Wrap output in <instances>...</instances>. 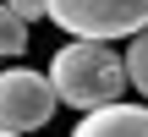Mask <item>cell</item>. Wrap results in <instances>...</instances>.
Here are the masks:
<instances>
[{
	"instance_id": "cell-6",
	"label": "cell",
	"mask_w": 148,
	"mask_h": 137,
	"mask_svg": "<svg viewBox=\"0 0 148 137\" xmlns=\"http://www.w3.org/2000/svg\"><path fill=\"white\" fill-rule=\"evenodd\" d=\"M27 49V22L11 11V5H0V60H11V55H22Z\"/></svg>"
},
{
	"instance_id": "cell-2",
	"label": "cell",
	"mask_w": 148,
	"mask_h": 137,
	"mask_svg": "<svg viewBox=\"0 0 148 137\" xmlns=\"http://www.w3.org/2000/svg\"><path fill=\"white\" fill-rule=\"evenodd\" d=\"M44 16L71 38H132L148 27V0H44Z\"/></svg>"
},
{
	"instance_id": "cell-8",
	"label": "cell",
	"mask_w": 148,
	"mask_h": 137,
	"mask_svg": "<svg viewBox=\"0 0 148 137\" xmlns=\"http://www.w3.org/2000/svg\"><path fill=\"white\" fill-rule=\"evenodd\" d=\"M0 137H22V132H5V126H0Z\"/></svg>"
},
{
	"instance_id": "cell-1",
	"label": "cell",
	"mask_w": 148,
	"mask_h": 137,
	"mask_svg": "<svg viewBox=\"0 0 148 137\" xmlns=\"http://www.w3.org/2000/svg\"><path fill=\"white\" fill-rule=\"evenodd\" d=\"M49 88L60 104L71 110H99V104H115L121 88H126V60L104 44V38H71L49 55Z\"/></svg>"
},
{
	"instance_id": "cell-3",
	"label": "cell",
	"mask_w": 148,
	"mask_h": 137,
	"mask_svg": "<svg viewBox=\"0 0 148 137\" xmlns=\"http://www.w3.org/2000/svg\"><path fill=\"white\" fill-rule=\"evenodd\" d=\"M55 88H49V77L44 71H33V66H11V71H0V126L5 132H44L49 121H55Z\"/></svg>"
},
{
	"instance_id": "cell-7",
	"label": "cell",
	"mask_w": 148,
	"mask_h": 137,
	"mask_svg": "<svg viewBox=\"0 0 148 137\" xmlns=\"http://www.w3.org/2000/svg\"><path fill=\"white\" fill-rule=\"evenodd\" d=\"M5 5H11L22 22H38V16H44V0H5Z\"/></svg>"
},
{
	"instance_id": "cell-5",
	"label": "cell",
	"mask_w": 148,
	"mask_h": 137,
	"mask_svg": "<svg viewBox=\"0 0 148 137\" xmlns=\"http://www.w3.org/2000/svg\"><path fill=\"white\" fill-rule=\"evenodd\" d=\"M126 82L148 99V27L132 33V44H126Z\"/></svg>"
},
{
	"instance_id": "cell-4",
	"label": "cell",
	"mask_w": 148,
	"mask_h": 137,
	"mask_svg": "<svg viewBox=\"0 0 148 137\" xmlns=\"http://www.w3.org/2000/svg\"><path fill=\"white\" fill-rule=\"evenodd\" d=\"M71 137H148V104H121L115 99V104L82 110Z\"/></svg>"
}]
</instances>
